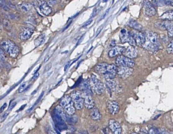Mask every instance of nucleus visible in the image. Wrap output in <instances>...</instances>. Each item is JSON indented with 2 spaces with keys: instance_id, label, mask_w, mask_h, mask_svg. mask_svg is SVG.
<instances>
[{
  "instance_id": "c85d7f7f",
  "label": "nucleus",
  "mask_w": 173,
  "mask_h": 134,
  "mask_svg": "<svg viewBox=\"0 0 173 134\" xmlns=\"http://www.w3.org/2000/svg\"><path fill=\"white\" fill-rule=\"evenodd\" d=\"M44 94V92H43V93H41V95H40V97H39V98H38V100H37V101L36 102V103H35L34 105L31 107V108H30V109H28V110H27V113H30V112L33 110V108H34L35 106H36V105L38 103H39V102L40 101V100H41V98H43Z\"/></svg>"
},
{
  "instance_id": "e433bc0d",
  "label": "nucleus",
  "mask_w": 173,
  "mask_h": 134,
  "mask_svg": "<svg viewBox=\"0 0 173 134\" xmlns=\"http://www.w3.org/2000/svg\"><path fill=\"white\" fill-rule=\"evenodd\" d=\"M39 74L38 72H36L34 74V75L33 76V78L31 79V81H35L39 77Z\"/></svg>"
},
{
  "instance_id": "79ce46f5",
  "label": "nucleus",
  "mask_w": 173,
  "mask_h": 134,
  "mask_svg": "<svg viewBox=\"0 0 173 134\" xmlns=\"http://www.w3.org/2000/svg\"><path fill=\"white\" fill-rule=\"evenodd\" d=\"M16 104V102H13V103H12L10 105V107H9V110H12L15 107Z\"/></svg>"
},
{
  "instance_id": "4468645a",
  "label": "nucleus",
  "mask_w": 173,
  "mask_h": 134,
  "mask_svg": "<svg viewBox=\"0 0 173 134\" xmlns=\"http://www.w3.org/2000/svg\"><path fill=\"white\" fill-rule=\"evenodd\" d=\"M108 112L111 115H114L118 113L120 110V106L117 102L114 100H110L106 104Z\"/></svg>"
},
{
  "instance_id": "423d86ee",
  "label": "nucleus",
  "mask_w": 173,
  "mask_h": 134,
  "mask_svg": "<svg viewBox=\"0 0 173 134\" xmlns=\"http://www.w3.org/2000/svg\"><path fill=\"white\" fill-rule=\"evenodd\" d=\"M76 110H80L84 106V99L83 93L78 91H75L71 93L70 95Z\"/></svg>"
},
{
  "instance_id": "f257e3e1",
  "label": "nucleus",
  "mask_w": 173,
  "mask_h": 134,
  "mask_svg": "<svg viewBox=\"0 0 173 134\" xmlns=\"http://www.w3.org/2000/svg\"><path fill=\"white\" fill-rule=\"evenodd\" d=\"M95 70L97 74L103 75L106 80L114 79L117 74V66L114 64L102 62L95 67Z\"/></svg>"
},
{
  "instance_id": "412c9836",
  "label": "nucleus",
  "mask_w": 173,
  "mask_h": 134,
  "mask_svg": "<svg viewBox=\"0 0 173 134\" xmlns=\"http://www.w3.org/2000/svg\"><path fill=\"white\" fill-rule=\"evenodd\" d=\"M138 52V49L136 48V47L130 45L126 49L124 55L127 57L133 59L137 57Z\"/></svg>"
},
{
  "instance_id": "72a5a7b5",
  "label": "nucleus",
  "mask_w": 173,
  "mask_h": 134,
  "mask_svg": "<svg viewBox=\"0 0 173 134\" xmlns=\"http://www.w3.org/2000/svg\"><path fill=\"white\" fill-rule=\"evenodd\" d=\"M162 2L165 5H170L173 3V0H161Z\"/></svg>"
},
{
  "instance_id": "473e14b6",
  "label": "nucleus",
  "mask_w": 173,
  "mask_h": 134,
  "mask_svg": "<svg viewBox=\"0 0 173 134\" xmlns=\"http://www.w3.org/2000/svg\"><path fill=\"white\" fill-rule=\"evenodd\" d=\"M0 7L4 9H7V7L5 4V0H0Z\"/></svg>"
},
{
  "instance_id": "4be33fe9",
  "label": "nucleus",
  "mask_w": 173,
  "mask_h": 134,
  "mask_svg": "<svg viewBox=\"0 0 173 134\" xmlns=\"http://www.w3.org/2000/svg\"><path fill=\"white\" fill-rule=\"evenodd\" d=\"M90 116L93 120L99 121L101 119L102 116L98 108H91V111L90 112Z\"/></svg>"
},
{
  "instance_id": "0eeeda50",
  "label": "nucleus",
  "mask_w": 173,
  "mask_h": 134,
  "mask_svg": "<svg viewBox=\"0 0 173 134\" xmlns=\"http://www.w3.org/2000/svg\"><path fill=\"white\" fill-rule=\"evenodd\" d=\"M116 65L117 67H131L133 68L135 65V62L132 59L127 57L124 55H119L115 61Z\"/></svg>"
},
{
  "instance_id": "cd10ccee",
  "label": "nucleus",
  "mask_w": 173,
  "mask_h": 134,
  "mask_svg": "<svg viewBox=\"0 0 173 134\" xmlns=\"http://www.w3.org/2000/svg\"><path fill=\"white\" fill-rule=\"evenodd\" d=\"M166 50L168 54H173V39L167 46Z\"/></svg>"
},
{
  "instance_id": "37998d69",
  "label": "nucleus",
  "mask_w": 173,
  "mask_h": 134,
  "mask_svg": "<svg viewBox=\"0 0 173 134\" xmlns=\"http://www.w3.org/2000/svg\"><path fill=\"white\" fill-rule=\"evenodd\" d=\"M51 56V55L48 54L46 56L45 58H44V62H47L49 60V59H50V58Z\"/></svg>"
},
{
  "instance_id": "c9c22d12",
  "label": "nucleus",
  "mask_w": 173,
  "mask_h": 134,
  "mask_svg": "<svg viewBox=\"0 0 173 134\" xmlns=\"http://www.w3.org/2000/svg\"><path fill=\"white\" fill-rule=\"evenodd\" d=\"M98 10L97 8H96L95 10H94L92 14H91V18H93L94 17H95V16H96L97 14H98Z\"/></svg>"
},
{
  "instance_id": "aec40b11",
  "label": "nucleus",
  "mask_w": 173,
  "mask_h": 134,
  "mask_svg": "<svg viewBox=\"0 0 173 134\" xmlns=\"http://www.w3.org/2000/svg\"><path fill=\"white\" fill-rule=\"evenodd\" d=\"M33 33H34V31L31 28L25 27L20 33L19 37L21 41H26L31 37Z\"/></svg>"
},
{
  "instance_id": "f704fd0d",
  "label": "nucleus",
  "mask_w": 173,
  "mask_h": 134,
  "mask_svg": "<svg viewBox=\"0 0 173 134\" xmlns=\"http://www.w3.org/2000/svg\"><path fill=\"white\" fill-rule=\"evenodd\" d=\"M110 8H108V10H106V11L105 12L104 14L102 15V17H101V18L100 19V21H101V20H103L104 18H105L106 17V16L108 14V13H109V11H110Z\"/></svg>"
},
{
  "instance_id": "de8ad7c7",
  "label": "nucleus",
  "mask_w": 173,
  "mask_h": 134,
  "mask_svg": "<svg viewBox=\"0 0 173 134\" xmlns=\"http://www.w3.org/2000/svg\"><path fill=\"white\" fill-rule=\"evenodd\" d=\"M107 0H105V2H107Z\"/></svg>"
},
{
  "instance_id": "7c9ffc66",
  "label": "nucleus",
  "mask_w": 173,
  "mask_h": 134,
  "mask_svg": "<svg viewBox=\"0 0 173 134\" xmlns=\"http://www.w3.org/2000/svg\"><path fill=\"white\" fill-rule=\"evenodd\" d=\"M161 132L160 131H158V129L155 128H152L150 129L149 131V133L150 134H157V133H160Z\"/></svg>"
},
{
  "instance_id": "9d476101",
  "label": "nucleus",
  "mask_w": 173,
  "mask_h": 134,
  "mask_svg": "<svg viewBox=\"0 0 173 134\" xmlns=\"http://www.w3.org/2000/svg\"><path fill=\"white\" fill-rule=\"evenodd\" d=\"M155 26L163 30H167L168 36L173 37V22L164 20V21L159 22L155 23Z\"/></svg>"
},
{
  "instance_id": "f8f14e48",
  "label": "nucleus",
  "mask_w": 173,
  "mask_h": 134,
  "mask_svg": "<svg viewBox=\"0 0 173 134\" xmlns=\"http://www.w3.org/2000/svg\"><path fill=\"white\" fill-rule=\"evenodd\" d=\"M54 124L56 127L59 131H63L67 129V126L64 122V119L62 117V116L59 114L57 112L54 111Z\"/></svg>"
},
{
  "instance_id": "bb28decb",
  "label": "nucleus",
  "mask_w": 173,
  "mask_h": 134,
  "mask_svg": "<svg viewBox=\"0 0 173 134\" xmlns=\"http://www.w3.org/2000/svg\"><path fill=\"white\" fill-rule=\"evenodd\" d=\"M3 24L4 28H5V30L7 31H10L11 30L12 25L8 20H7V19L4 20Z\"/></svg>"
},
{
  "instance_id": "5701e85b",
  "label": "nucleus",
  "mask_w": 173,
  "mask_h": 134,
  "mask_svg": "<svg viewBox=\"0 0 173 134\" xmlns=\"http://www.w3.org/2000/svg\"><path fill=\"white\" fill-rule=\"evenodd\" d=\"M32 5L31 4L28 3H23L17 5V8L18 10L24 12V13H27L31 10L32 8Z\"/></svg>"
},
{
  "instance_id": "a878e982",
  "label": "nucleus",
  "mask_w": 173,
  "mask_h": 134,
  "mask_svg": "<svg viewBox=\"0 0 173 134\" xmlns=\"http://www.w3.org/2000/svg\"><path fill=\"white\" fill-rule=\"evenodd\" d=\"M46 35H41L40 36H39L37 39L35 40V45L36 47H38V46H40L41 45L43 44L46 41Z\"/></svg>"
},
{
  "instance_id": "c03bdc74",
  "label": "nucleus",
  "mask_w": 173,
  "mask_h": 134,
  "mask_svg": "<svg viewBox=\"0 0 173 134\" xmlns=\"http://www.w3.org/2000/svg\"><path fill=\"white\" fill-rule=\"evenodd\" d=\"M91 22H92V20H89L86 23H85V24L84 25V27H86V26H88L89 25L91 24Z\"/></svg>"
},
{
  "instance_id": "58836bf2",
  "label": "nucleus",
  "mask_w": 173,
  "mask_h": 134,
  "mask_svg": "<svg viewBox=\"0 0 173 134\" xmlns=\"http://www.w3.org/2000/svg\"><path fill=\"white\" fill-rule=\"evenodd\" d=\"M7 107V103H4L3 105H2V107L0 108V112H2L4 111V110H5L6 108Z\"/></svg>"
},
{
  "instance_id": "f03ea898",
  "label": "nucleus",
  "mask_w": 173,
  "mask_h": 134,
  "mask_svg": "<svg viewBox=\"0 0 173 134\" xmlns=\"http://www.w3.org/2000/svg\"><path fill=\"white\" fill-rule=\"evenodd\" d=\"M145 41L143 47L147 50L155 52L157 50L160 46L158 36L153 31H147L145 33Z\"/></svg>"
},
{
  "instance_id": "2eb2a0df",
  "label": "nucleus",
  "mask_w": 173,
  "mask_h": 134,
  "mask_svg": "<svg viewBox=\"0 0 173 134\" xmlns=\"http://www.w3.org/2000/svg\"><path fill=\"white\" fill-rule=\"evenodd\" d=\"M143 7L145 15L147 17H153L157 13V11L155 10V7L148 0L144 1Z\"/></svg>"
},
{
  "instance_id": "9b49d317",
  "label": "nucleus",
  "mask_w": 173,
  "mask_h": 134,
  "mask_svg": "<svg viewBox=\"0 0 173 134\" xmlns=\"http://www.w3.org/2000/svg\"><path fill=\"white\" fill-rule=\"evenodd\" d=\"M106 84L107 87L110 89V91H113L117 94H120L124 91L123 87L119 84L117 82H116L113 79L106 80Z\"/></svg>"
},
{
  "instance_id": "a18cd8bd",
  "label": "nucleus",
  "mask_w": 173,
  "mask_h": 134,
  "mask_svg": "<svg viewBox=\"0 0 173 134\" xmlns=\"http://www.w3.org/2000/svg\"><path fill=\"white\" fill-rule=\"evenodd\" d=\"M26 104H24V105H23V106H21V108H20V110H18V111H17V112H19L20 111H21V110H23V108H24L26 106Z\"/></svg>"
},
{
  "instance_id": "f3484780",
  "label": "nucleus",
  "mask_w": 173,
  "mask_h": 134,
  "mask_svg": "<svg viewBox=\"0 0 173 134\" xmlns=\"http://www.w3.org/2000/svg\"><path fill=\"white\" fill-rule=\"evenodd\" d=\"M136 41V44L140 47H142L145 41V34L140 31H134L131 34Z\"/></svg>"
},
{
  "instance_id": "49530a36",
  "label": "nucleus",
  "mask_w": 173,
  "mask_h": 134,
  "mask_svg": "<svg viewBox=\"0 0 173 134\" xmlns=\"http://www.w3.org/2000/svg\"><path fill=\"white\" fill-rule=\"evenodd\" d=\"M101 31V30H100V31ZM98 34H99V33H97L96 36H97V35H98Z\"/></svg>"
},
{
  "instance_id": "7ed1b4c3",
  "label": "nucleus",
  "mask_w": 173,
  "mask_h": 134,
  "mask_svg": "<svg viewBox=\"0 0 173 134\" xmlns=\"http://www.w3.org/2000/svg\"><path fill=\"white\" fill-rule=\"evenodd\" d=\"M0 45L3 50L12 58H16L20 53L18 46L10 39H4L1 41Z\"/></svg>"
},
{
  "instance_id": "6e6552de",
  "label": "nucleus",
  "mask_w": 173,
  "mask_h": 134,
  "mask_svg": "<svg viewBox=\"0 0 173 134\" xmlns=\"http://www.w3.org/2000/svg\"><path fill=\"white\" fill-rule=\"evenodd\" d=\"M120 39L122 43H129L133 46H136V41L131 33H129L126 29H122L120 32Z\"/></svg>"
},
{
  "instance_id": "20e7f679",
  "label": "nucleus",
  "mask_w": 173,
  "mask_h": 134,
  "mask_svg": "<svg viewBox=\"0 0 173 134\" xmlns=\"http://www.w3.org/2000/svg\"><path fill=\"white\" fill-rule=\"evenodd\" d=\"M59 105L63 108L64 111L68 114L74 115L75 114L76 108L72 98L70 95H66L64 96L60 100Z\"/></svg>"
},
{
  "instance_id": "ea45409f",
  "label": "nucleus",
  "mask_w": 173,
  "mask_h": 134,
  "mask_svg": "<svg viewBox=\"0 0 173 134\" xmlns=\"http://www.w3.org/2000/svg\"><path fill=\"white\" fill-rule=\"evenodd\" d=\"M8 112H7V113H5V114H4L3 116H2V118H1V122H3L4 121V120L6 119L7 116H8Z\"/></svg>"
},
{
  "instance_id": "39448f33",
  "label": "nucleus",
  "mask_w": 173,
  "mask_h": 134,
  "mask_svg": "<svg viewBox=\"0 0 173 134\" xmlns=\"http://www.w3.org/2000/svg\"><path fill=\"white\" fill-rule=\"evenodd\" d=\"M90 85L91 90L97 95H101L104 92V84L101 80L97 78L96 75L92 74L90 80Z\"/></svg>"
},
{
  "instance_id": "393cba45",
  "label": "nucleus",
  "mask_w": 173,
  "mask_h": 134,
  "mask_svg": "<svg viewBox=\"0 0 173 134\" xmlns=\"http://www.w3.org/2000/svg\"><path fill=\"white\" fill-rule=\"evenodd\" d=\"M161 19L173 21V10L166 12L160 17Z\"/></svg>"
},
{
  "instance_id": "4c0bfd02",
  "label": "nucleus",
  "mask_w": 173,
  "mask_h": 134,
  "mask_svg": "<svg viewBox=\"0 0 173 134\" xmlns=\"http://www.w3.org/2000/svg\"><path fill=\"white\" fill-rule=\"evenodd\" d=\"M51 64H49L47 65H46V67H45V69H44V71L45 72H47L48 71L51 69Z\"/></svg>"
},
{
  "instance_id": "a211bd4d",
  "label": "nucleus",
  "mask_w": 173,
  "mask_h": 134,
  "mask_svg": "<svg viewBox=\"0 0 173 134\" xmlns=\"http://www.w3.org/2000/svg\"><path fill=\"white\" fill-rule=\"evenodd\" d=\"M126 48L121 46H115L108 52V56L110 58H114L124 54Z\"/></svg>"
},
{
  "instance_id": "6ab92c4d",
  "label": "nucleus",
  "mask_w": 173,
  "mask_h": 134,
  "mask_svg": "<svg viewBox=\"0 0 173 134\" xmlns=\"http://www.w3.org/2000/svg\"><path fill=\"white\" fill-rule=\"evenodd\" d=\"M83 95L84 99V105L85 106V108L88 110H91V108H94L95 103L92 97V95L83 94Z\"/></svg>"
},
{
  "instance_id": "c756f323",
  "label": "nucleus",
  "mask_w": 173,
  "mask_h": 134,
  "mask_svg": "<svg viewBox=\"0 0 173 134\" xmlns=\"http://www.w3.org/2000/svg\"><path fill=\"white\" fill-rule=\"evenodd\" d=\"M26 86H27V83L24 82L20 86L18 89V93H21L23 92L25 90H26Z\"/></svg>"
},
{
  "instance_id": "ddd939ff",
  "label": "nucleus",
  "mask_w": 173,
  "mask_h": 134,
  "mask_svg": "<svg viewBox=\"0 0 173 134\" xmlns=\"http://www.w3.org/2000/svg\"><path fill=\"white\" fill-rule=\"evenodd\" d=\"M133 72V69L131 67H117V74L123 79H126L130 77Z\"/></svg>"
},
{
  "instance_id": "1a4fd4ad",
  "label": "nucleus",
  "mask_w": 173,
  "mask_h": 134,
  "mask_svg": "<svg viewBox=\"0 0 173 134\" xmlns=\"http://www.w3.org/2000/svg\"><path fill=\"white\" fill-rule=\"evenodd\" d=\"M35 3L43 15L48 16L52 13V8L44 0H36Z\"/></svg>"
},
{
  "instance_id": "a19ab883",
  "label": "nucleus",
  "mask_w": 173,
  "mask_h": 134,
  "mask_svg": "<svg viewBox=\"0 0 173 134\" xmlns=\"http://www.w3.org/2000/svg\"><path fill=\"white\" fill-rule=\"evenodd\" d=\"M70 61H69L67 64H65V65H64V71H66L67 70L68 68H69V66H70Z\"/></svg>"
},
{
  "instance_id": "b1692460",
  "label": "nucleus",
  "mask_w": 173,
  "mask_h": 134,
  "mask_svg": "<svg viewBox=\"0 0 173 134\" xmlns=\"http://www.w3.org/2000/svg\"><path fill=\"white\" fill-rule=\"evenodd\" d=\"M128 25L131 28H133L134 30L137 31H141L142 29V26L138 22L135 20H131L129 21L128 23Z\"/></svg>"
},
{
  "instance_id": "dca6fc26",
  "label": "nucleus",
  "mask_w": 173,
  "mask_h": 134,
  "mask_svg": "<svg viewBox=\"0 0 173 134\" xmlns=\"http://www.w3.org/2000/svg\"><path fill=\"white\" fill-rule=\"evenodd\" d=\"M108 127L111 132L114 134H120L122 132L121 125L115 119H110L108 123Z\"/></svg>"
},
{
  "instance_id": "2f4dec72",
  "label": "nucleus",
  "mask_w": 173,
  "mask_h": 134,
  "mask_svg": "<svg viewBox=\"0 0 173 134\" xmlns=\"http://www.w3.org/2000/svg\"><path fill=\"white\" fill-rule=\"evenodd\" d=\"M5 57V53L4 52L3 49L0 47V59H4Z\"/></svg>"
}]
</instances>
